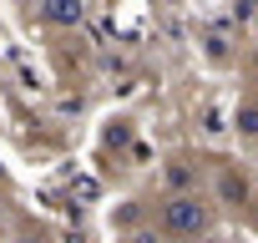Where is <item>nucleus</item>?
<instances>
[{
	"mask_svg": "<svg viewBox=\"0 0 258 243\" xmlns=\"http://www.w3.org/2000/svg\"><path fill=\"white\" fill-rule=\"evenodd\" d=\"M223 198H243V177L228 172V177H223Z\"/></svg>",
	"mask_w": 258,
	"mask_h": 243,
	"instance_id": "nucleus-3",
	"label": "nucleus"
},
{
	"mask_svg": "<svg viewBox=\"0 0 258 243\" xmlns=\"http://www.w3.org/2000/svg\"><path fill=\"white\" fill-rule=\"evenodd\" d=\"M162 223H167L172 233H203V228H208V213H203L198 198H172L167 213H162Z\"/></svg>",
	"mask_w": 258,
	"mask_h": 243,
	"instance_id": "nucleus-1",
	"label": "nucleus"
},
{
	"mask_svg": "<svg viewBox=\"0 0 258 243\" xmlns=\"http://www.w3.org/2000/svg\"><path fill=\"white\" fill-rule=\"evenodd\" d=\"M46 16L56 26H76L81 21V0H46Z\"/></svg>",
	"mask_w": 258,
	"mask_h": 243,
	"instance_id": "nucleus-2",
	"label": "nucleus"
}]
</instances>
